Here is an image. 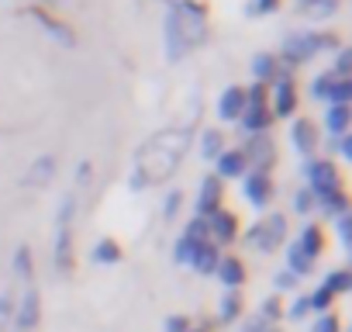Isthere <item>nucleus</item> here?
Segmentation results:
<instances>
[{"label": "nucleus", "instance_id": "1", "mask_svg": "<svg viewBox=\"0 0 352 332\" xmlns=\"http://www.w3.org/2000/svg\"><path fill=\"white\" fill-rule=\"evenodd\" d=\"M194 132L190 128H162L155 135H148L138 149H135V170H131V191H145L155 187L162 180H169L180 170L184 156L190 152Z\"/></svg>", "mask_w": 352, "mask_h": 332}, {"label": "nucleus", "instance_id": "2", "mask_svg": "<svg viewBox=\"0 0 352 332\" xmlns=\"http://www.w3.org/2000/svg\"><path fill=\"white\" fill-rule=\"evenodd\" d=\"M208 39V11L197 0H173L166 21H162V45L166 59L180 63L187 52H194Z\"/></svg>", "mask_w": 352, "mask_h": 332}, {"label": "nucleus", "instance_id": "3", "mask_svg": "<svg viewBox=\"0 0 352 332\" xmlns=\"http://www.w3.org/2000/svg\"><path fill=\"white\" fill-rule=\"evenodd\" d=\"M73 218H76V198L66 194L52 225V263L59 273L73 270Z\"/></svg>", "mask_w": 352, "mask_h": 332}, {"label": "nucleus", "instance_id": "4", "mask_svg": "<svg viewBox=\"0 0 352 332\" xmlns=\"http://www.w3.org/2000/svg\"><path fill=\"white\" fill-rule=\"evenodd\" d=\"M328 49H338V39L331 32H300V35H290L283 42V63L287 66H304L318 52H328Z\"/></svg>", "mask_w": 352, "mask_h": 332}, {"label": "nucleus", "instance_id": "5", "mask_svg": "<svg viewBox=\"0 0 352 332\" xmlns=\"http://www.w3.org/2000/svg\"><path fill=\"white\" fill-rule=\"evenodd\" d=\"M283 239H287V218H283L280 211L270 215V218H263V222H256V225L245 232V242L256 246L259 253H273Z\"/></svg>", "mask_w": 352, "mask_h": 332}, {"label": "nucleus", "instance_id": "6", "mask_svg": "<svg viewBox=\"0 0 352 332\" xmlns=\"http://www.w3.org/2000/svg\"><path fill=\"white\" fill-rule=\"evenodd\" d=\"M304 177L311 184L307 191L318 194V198L338 187V170H335V163H328V159H307L304 163Z\"/></svg>", "mask_w": 352, "mask_h": 332}, {"label": "nucleus", "instance_id": "7", "mask_svg": "<svg viewBox=\"0 0 352 332\" xmlns=\"http://www.w3.org/2000/svg\"><path fill=\"white\" fill-rule=\"evenodd\" d=\"M242 156H245V166H249V170H256V174H270V166H273V159H276L273 138H266V135H252V138L245 142Z\"/></svg>", "mask_w": 352, "mask_h": 332}, {"label": "nucleus", "instance_id": "8", "mask_svg": "<svg viewBox=\"0 0 352 332\" xmlns=\"http://www.w3.org/2000/svg\"><path fill=\"white\" fill-rule=\"evenodd\" d=\"M11 322H14L18 332H35L38 329V322H42V298H38L35 287H28L25 298L14 304V318Z\"/></svg>", "mask_w": 352, "mask_h": 332}, {"label": "nucleus", "instance_id": "9", "mask_svg": "<svg viewBox=\"0 0 352 332\" xmlns=\"http://www.w3.org/2000/svg\"><path fill=\"white\" fill-rule=\"evenodd\" d=\"M311 94L321 97V101H328V104H349V97H352V83H349V80H338V76L328 70V73H321V76L314 80Z\"/></svg>", "mask_w": 352, "mask_h": 332}, {"label": "nucleus", "instance_id": "10", "mask_svg": "<svg viewBox=\"0 0 352 332\" xmlns=\"http://www.w3.org/2000/svg\"><path fill=\"white\" fill-rule=\"evenodd\" d=\"M242 194L249 198V205L266 208L273 201V177L270 174H256V170L242 174Z\"/></svg>", "mask_w": 352, "mask_h": 332}, {"label": "nucleus", "instance_id": "11", "mask_svg": "<svg viewBox=\"0 0 352 332\" xmlns=\"http://www.w3.org/2000/svg\"><path fill=\"white\" fill-rule=\"evenodd\" d=\"M273 118H290L294 111H297V87H294V80L290 76H276L273 80Z\"/></svg>", "mask_w": 352, "mask_h": 332}, {"label": "nucleus", "instance_id": "12", "mask_svg": "<svg viewBox=\"0 0 352 332\" xmlns=\"http://www.w3.org/2000/svg\"><path fill=\"white\" fill-rule=\"evenodd\" d=\"M221 198H225V187H221V177H204L201 184V198H197V218H211L218 208H221Z\"/></svg>", "mask_w": 352, "mask_h": 332}, {"label": "nucleus", "instance_id": "13", "mask_svg": "<svg viewBox=\"0 0 352 332\" xmlns=\"http://www.w3.org/2000/svg\"><path fill=\"white\" fill-rule=\"evenodd\" d=\"M52 174H56V156L52 152H45V156H38L28 170H25V177H21V187H28V191H38V187H45L49 180H52Z\"/></svg>", "mask_w": 352, "mask_h": 332}, {"label": "nucleus", "instance_id": "14", "mask_svg": "<svg viewBox=\"0 0 352 332\" xmlns=\"http://www.w3.org/2000/svg\"><path fill=\"white\" fill-rule=\"evenodd\" d=\"M208 222V236H211V242L214 246H221V242H232L235 236H239V222H235V215L232 211H225V208H218L211 218H204Z\"/></svg>", "mask_w": 352, "mask_h": 332}, {"label": "nucleus", "instance_id": "15", "mask_svg": "<svg viewBox=\"0 0 352 332\" xmlns=\"http://www.w3.org/2000/svg\"><path fill=\"white\" fill-rule=\"evenodd\" d=\"M242 111H245V87H239V83L225 87V94L218 97V118L221 121H239Z\"/></svg>", "mask_w": 352, "mask_h": 332}, {"label": "nucleus", "instance_id": "16", "mask_svg": "<svg viewBox=\"0 0 352 332\" xmlns=\"http://www.w3.org/2000/svg\"><path fill=\"white\" fill-rule=\"evenodd\" d=\"M28 14H32V18H35V21H38V25H42V28H45V32H49L56 42H63V45H76V35H73V28H69V25H63L59 18H52L49 11H42V8H32Z\"/></svg>", "mask_w": 352, "mask_h": 332}, {"label": "nucleus", "instance_id": "17", "mask_svg": "<svg viewBox=\"0 0 352 332\" xmlns=\"http://www.w3.org/2000/svg\"><path fill=\"white\" fill-rule=\"evenodd\" d=\"M290 138H294V149H297L300 156H311L314 145H318V128H314V121H311V118H297V121L290 125Z\"/></svg>", "mask_w": 352, "mask_h": 332}, {"label": "nucleus", "instance_id": "18", "mask_svg": "<svg viewBox=\"0 0 352 332\" xmlns=\"http://www.w3.org/2000/svg\"><path fill=\"white\" fill-rule=\"evenodd\" d=\"M218 280L228 287V291H239L242 284H245V263L239 260V256H221V263H218Z\"/></svg>", "mask_w": 352, "mask_h": 332}, {"label": "nucleus", "instance_id": "19", "mask_svg": "<svg viewBox=\"0 0 352 332\" xmlns=\"http://www.w3.org/2000/svg\"><path fill=\"white\" fill-rule=\"evenodd\" d=\"M270 125H273V111H270L266 104H256V107H245V111H242V128H245V132L263 135Z\"/></svg>", "mask_w": 352, "mask_h": 332}, {"label": "nucleus", "instance_id": "20", "mask_svg": "<svg viewBox=\"0 0 352 332\" xmlns=\"http://www.w3.org/2000/svg\"><path fill=\"white\" fill-rule=\"evenodd\" d=\"M218 263H221V253H218V246H214L211 239H204V242L197 246V253H194L190 267H194L197 273H214V270H218Z\"/></svg>", "mask_w": 352, "mask_h": 332}, {"label": "nucleus", "instance_id": "21", "mask_svg": "<svg viewBox=\"0 0 352 332\" xmlns=\"http://www.w3.org/2000/svg\"><path fill=\"white\" fill-rule=\"evenodd\" d=\"M214 163H218V174H214V177H242V174L249 170L242 149H225Z\"/></svg>", "mask_w": 352, "mask_h": 332}, {"label": "nucleus", "instance_id": "22", "mask_svg": "<svg viewBox=\"0 0 352 332\" xmlns=\"http://www.w3.org/2000/svg\"><path fill=\"white\" fill-rule=\"evenodd\" d=\"M349 121H352V111H349V104H328V114H324V128H328V135H345L349 132Z\"/></svg>", "mask_w": 352, "mask_h": 332}, {"label": "nucleus", "instance_id": "23", "mask_svg": "<svg viewBox=\"0 0 352 332\" xmlns=\"http://www.w3.org/2000/svg\"><path fill=\"white\" fill-rule=\"evenodd\" d=\"M321 211L328 215V218H338V215H349V198H345V191L342 187H335V191H328V194H321Z\"/></svg>", "mask_w": 352, "mask_h": 332}, {"label": "nucleus", "instance_id": "24", "mask_svg": "<svg viewBox=\"0 0 352 332\" xmlns=\"http://www.w3.org/2000/svg\"><path fill=\"white\" fill-rule=\"evenodd\" d=\"M321 246H324V239H321V229H318V225H304V229H300V239H297V249H300L304 256L318 260Z\"/></svg>", "mask_w": 352, "mask_h": 332}, {"label": "nucleus", "instance_id": "25", "mask_svg": "<svg viewBox=\"0 0 352 332\" xmlns=\"http://www.w3.org/2000/svg\"><path fill=\"white\" fill-rule=\"evenodd\" d=\"M252 73H256V80H259V83H266V87H270V83L280 76V63H276L273 56L259 52V56L252 59Z\"/></svg>", "mask_w": 352, "mask_h": 332}, {"label": "nucleus", "instance_id": "26", "mask_svg": "<svg viewBox=\"0 0 352 332\" xmlns=\"http://www.w3.org/2000/svg\"><path fill=\"white\" fill-rule=\"evenodd\" d=\"M225 152V135L218 132V128H208L204 135H201V156L204 159H218Z\"/></svg>", "mask_w": 352, "mask_h": 332}, {"label": "nucleus", "instance_id": "27", "mask_svg": "<svg viewBox=\"0 0 352 332\" xmlns=\"http://www.w3.org/2000/svg\"><path fill=\"white\" fill-rule=\"evenodd\" d=\"M335 11H338V0H311V4L300 8V14L311 18V21H321V18H328V14H335Z\"/></svg>", "mask_w": 352, "mask_h": 332}, {"label": "nucleus", "instance_id": "28", "mask_svg": "<svg viewBox=\"0 0 352 332\" xmlns=\"http://www.w3.org/2000/svg\"><path fill=\"white\" fill-rule=\"evenodd\" d=\"M287 270H290L294 277L311 273V270H314V260H311V256H304V253L297 249V242H294V246H290V253H287Z\"/></svg>", "mask_w": 352, "mask_h": 332}, {"label": "nucleus", "instance_id": "29", "mask_svg": "<svg viewBox=\"0 0 352 332\" xmlns=\"http://www.w3.org/2000/svg\"><path fill=\"white\" fill-rule=\"evenodd\" d=\"M121 260V246L114 239H100L94 246V263H118Z\"/></svg>", "mask_w": 352, "mask_h": 332}, {"label": "nucleus", "instance_id": "30", "mask_svg": "<svg viewBox=\"0 0 352 332\" xmlns=\"http://www.w3.org/2000/svg\"><path fill=\"white\" fill-rule=\"evenodd\" d=\"M14 273H18L21 280H32V277H35V263H32V249H28V246H18V249H14Z\"/></svg>", "mask_w": 352, "mask_h": 332}, {"label": "nucleus", "instance_id": "31", "mask_svg": "<svg viewBox=\"0 0 352 332\" xmlns=\"http://www.w3.org/2000/svg\"><path fill=\"white\" fill-rule=\"evenodd\" d=\"M239 315H242V298H239V291H228V294L221 298L218 318H221V322H235Z\"/></svg>", "mask_w": 352, "mask_h": 332}, {"label": "nucleus", "instance_id": "32", "mask_svg": "<svg viewBox=\"0 0 352 332\" xmlns=\"http://www.w3.org/2000/svg\"><path fill=\"white\" fill-rule=\"evenodd\" d=\"M324 287H328L331 294H345V291L352 287V277H349V270H331V273L324 277Z\"/></svg>", "mask_w": 352, "mask_h": 332}, {"label": "nucleus", "instance_id": "33", "mask_svg": "<svg viewBox=\"0 0 352 332\" xmlns=\"http://www.w3.org/2000/svg\"><path fill=\"white\" fill-rule=\"evenodd\" d=\"M331 301H335V294H331L324 284H321L314 294H307V304H311V311H318V315H324V311L331 308Z\"/></svg>", "mask_w": 352, "mask_h": 332}, {"label": "nucleus", "instance_id": "34", "mask_svg": "<svg viewBox=\"0 0 352 332\" xmlns=\"http://www.w3.org/2000/svg\"><path fill=\"white\" fill-rule=\"evenodd\" d=\"M197 246H201V242H194V239L180 236V242H176V249H173V260H176V263H190V260H194V253H197Z\"/></svg>", "mask_w": 352, "mask_h": 332}, {"label": "nucleus", "instance_id": "35", "mask_svg": "<svg viewBox=\"0 0 352 332\" xmlns=\"http://www.w3.org/2000/svg\"><path fill=\"white\" fill-rule=\"evenodd\" d=\"M349 66H352V52L338 45V52H335V66H331V73H335L338 80H349Z\"/></svg>", "mask_w": 352, "mask_h": 332}, {"label": "nucleus", "instance_id": "36", "mask_svg": "<svg viewBox=\"0 0 352 332\" xmlns=\"http://www.w3.org/2000/svg\"><path fill=\"white\" fill-rule=\"evenodd\" d=\"M311 332H342V322H338V315L324 311V315H318V322L311 325Z\"/></svg>", "mask_w": 352, "mask_h": 332}, {"label": "nucleus", "instance_id": "37", "mask_svg": "<svg viewBox=\"0 0 352 332\" xmlns=\"http://www.w3.org/2000/svg\"><path fill=\"white\" fill-rule=\"evenodd\" d=\"M184 236L194 239V242H204V239H208V222H204V218H190V225L184 229Z\"/></svg>", "mask_w": 352, "mask_h": 332}, {"label": "nucleus", "instance_id": "38", "mask_svg": "<svg viewBox=\"0 0 352 332\" xmlns=\"http://www.w3.org/2000/svg\"><path fill=\"white\" fill-rule=\"evenodd\" d=\"M259 315H263L266 322H276V318L283 315V308H280V298H276V294H273V298H266V301H263V308H259Z\"/></svg>", "mask_w": 352, "mask_h": 332}, {"label": "nucleus", "instance_id": "39", "mask_svg": "<svg viewBox=\"0 0 352 332\" xmlns=\"http://www.w3.org/2000/svg\"><path fill=\"white\" fill-rule=\"evenodd\" d=\"M162 332H190V318L187 315H169L162 322Z\"/></svg>", "mask_w": 352, "mask_h": 332}, {"label": "nucleus", "instance_id": "40", "mask_svg": "<svg viewBox=\"0 0 352 332\" xmlns=\"http://www.w3.org/2000/svg\"><path fill=\"white\" fill-rule=\"evenodd\" d=\"M180 205H184V194L180 191H169L166 194V205H162V218H173L176 211H180Z\"/></svg>", "mask_w": 352, "mask_h": 332}, {"label": "nucleus", "instance_id": "41", "mask_svg": "<svg viewBox=\"0 0 352 332\" xmlns=\"http://www.w3.org/2000/svg\"><path fill=\"white\" fill-rule=\"evenodd\" d=\"M11 318H14V298L11 294H0V329H8Z\"/></svg>", "mask_w": 352, "mask_h": 332}, {"label": "nucleus", "instance_id": "42", "mask_svg": "<svg viewBox=\"0 0 352 332\" xmlns=\"http://www.w3.org/2000/svg\"><path fill=\"white\" fill-rule=\"evenodd\" d=\"M276 8H280V0H252V4H249V14L259 18V14H273Z\"/></svg>", "mask_w": 352, "mask_h": 332}, {"label": "nucleus", "instance_id": "43", "mask_svg": "<svg viewBox=\"0 0 352 332\" xmlns=\"http://www.w3.org/2000/svg\"><path fill=\"white\" fill-rule=\"evenodd\" d=\"M294 208H297L300 215H307V211L314 208V194H311L307 187H304V191H297V198H294Z\"/></svg>", "mask_w": 352, "mask_h": 332}, {"label": "nucleus", "instance_id": "44", "mask_svg": "<svg viewBox=\"0 0 352 332\" xmlns=\"http://www.w3.org/2000/svg\"><path fill=\"white\" fill-rule=\"evenodd\" d=\"M307 311H311V304H307V294H300V298H294V304H290V311H287V315H290L294 322H300Z\"/></svg>", "mask_w": 352, "mask_h": 332}, {"label": "nucleus", "instance_id": "45", "mask_svg": "<svg viewBox=\"0 0 352 332\" xmlns=\"http://www.w3.org/2000/svg\"><path fill=\"white\" fill-rule=\"evenodd\" d=\"M242 332H276V329H273V322H266L263 315H252V318L245 322V329H242Z\"/></svg>", "mask_w": 352, "mask_h": 332}, {"label": "nucleus", "instance_id": "46", "mask_svg": "<svg viewBox=\"0 0 352 332\" xmlns=\"http://www.w3.org/2000/svg\"><path fill=\"white\" fill-rule=\"evenodd\" d=\"M90 177H94V163H90V159H83V163L76 166V184L83 187V184H90Z\"/></svg>", "mask_w": 352, "mask_h": 332}, {"label": "nucleus", "instance_id": "47", "mask_svg": "<svg viewBox=\"0 0 352 332\" xmlns=\"http://www.w3.org/2000/svg\"><path fill=\"white\" fill-rule=\"evenodd\" d=\"M338 236H342L345 246L352 242V218H349V215H338Z\"/></svg>", "mask_w": 352, "mask_h": 332}, {"label": "nucleus", "instance_id": "48", "mask_svg": "<svg viewBox=\"0 0 352 332\" xmlns=\"http://www.w3.org/2000/svg\"><path fill=\"white\" fill-rule=\"evenodd\" d=\"M294 284H297V277H294L290 270H283V273H276V287H280V291H287V287H294Z\"/></svg>", "mask_w": 352, "mask_h": 332}, {"label": "nucleus", "instance_id": "49", "mask_svg": "<svg viewBox=\"0 0 352 332\" xmlns=\"http://www.w3.org/2000/svg\"><path fill=\"white\" fill-rule=\"evenodd\" d=\"M335 149H338L342 156H352V138H349V135H338V138H335Z\"/></svg>", "mask_w": 352, "mask_h": 332}, {"label": "nucleus", "instance_id": "50", "mask_svg": "<svg viewBox=\"0 0 352 332\" xmlns=\"http://www.w3.org/2000/svg\"><path fill=\"white\" fill-rule=\"evenodd\" d=\"M297 4H300V8H304V4H311V0H297Z\"/></svg>", "mask_w": 352, "mask_h": 332}, {"label": "nucleus", "instance_id": "51", "mask_svg": "<svg viewBox=\"0 0 352 332\" xmlns=\"http://www.w3.org/2000/svg\"><path fill=\"white\" fill-rule=\"evenodd\" d=\"M190 332H204V329H190Z\"/></svg>", "mask_w": 352, "mask_h": 332}, {"label": "nucleus", "instance_id": "52", "mask_svg": "<svg viewBox=\"0 0 352 332\" xmlns=\"http://www.w3.org/2000/svg\"><path fill=\"white\" fill-rule=\"evenodd\" d=\"M49 4H56V0H49Z\"/></svg>", "mask_w": 352, "mask_h": 332}]
</instances>
